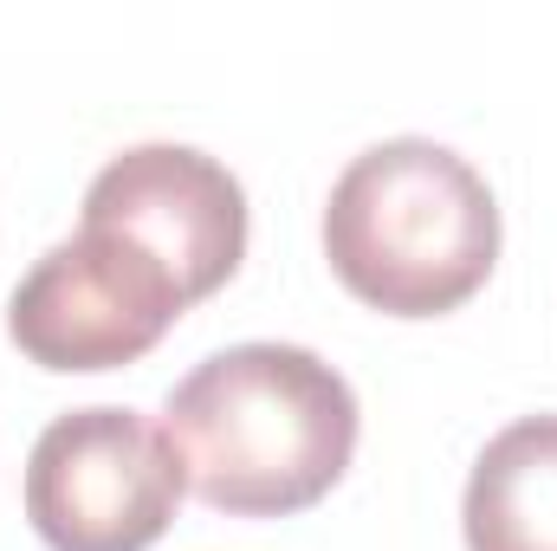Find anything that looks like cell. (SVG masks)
Masks as SVG:
<instances>
[{"label": "cell", "mask_w": 557, "mask_h": 551, "mask_svg": "<svg viewBox=\"0 0 557 551\" xmlns=\"http://www.w3.org/2000/svg\"><path fill=\"white\" fill-rule=\"evenodd\" d=\"M162 428L201 506L285 519L318 506L357 454V396L305 344H234L195 364Z\"/></svg>", "instance_id": "1"}, {"label": "cell", "mask_w": 557, "mask_h": 551, "mask_svg": "<svg viewBox=\"0 0 557 551\" xmlns=\"http://www.w3.org/2000/svg\"><path fill=\"white\" fill-rule=\"evenodd\" d=\"M324 260L389 318H441L499 267V201L460 149L389 137L337 175Z\"/></svg>", "instance_id": "2"}, {"label": "cell", "mask_w": 557, "mask_h": 551, "mask_svg": "<svg viewBox=\"0 0 557 551\" xmlns=\"http://www.w3.org/2000/svg\"><path fill=\"white\" fill-rule=\"evenodd\" d=\"M182 493L169 428L117 403L59 415L26 454V519L52 551H149Z\"/></svg>", "instance_id": "3"}, {"label": "cell", "mask_w": 557, "mask_h": 551, "mask_svg": "<svg viewBox=\"0 0 557 551\" xmlns=\"http://www.w3.org/2000/svg\"><path fill=\"white\" fill-rule=\"evenodd\" d=\"M188 311L182 285L162 273L143 247L78 228L7 298V338L39 370H117L162 344V331Z\"/></svg>", "instance_id": "4"}, {"label": "cell", "mask_w": 557, "mask_h": 551, "mask_svg": "<svg viewBox=\"0 0 557 551\" xmlns=\"http://www.w3.org/2000/svg\"><path fill=\"white\" fill-rule=\"evenodd\" d=\"M78 228H104L143 247L188 305L221 292L247 260V195L214 156L188 143H137L111 156L85 188Z\"/></svg>", "instance_id": "5"}, {"label": "cell", "mask_w": 557, "mask_h": 551, "mask_svg": "<svg viewBox=\"0 0 557 551\" xmlns=\"http://www.w3.org/2000/svg\"><path fill=\"white\" fill-rule=\"evenodd\" d=\"M467 551H557V415L499 428L460 500Z\"/></svg>", "instance_id": "6"}]
</instances>
